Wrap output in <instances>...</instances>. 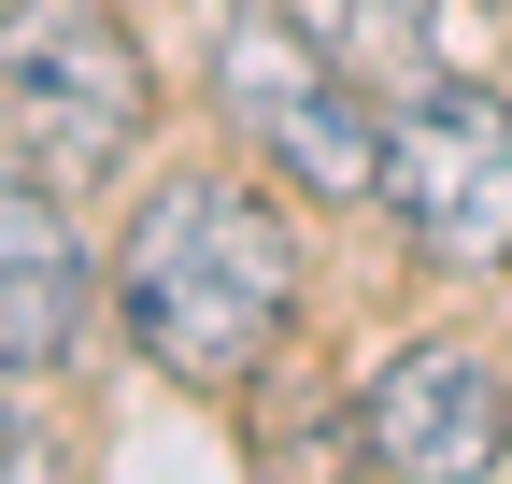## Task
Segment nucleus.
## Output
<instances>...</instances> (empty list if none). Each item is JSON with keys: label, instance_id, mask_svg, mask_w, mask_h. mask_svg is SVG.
Masks as SVG:
<instances>
[{"label": "nucleus", "instance_id": "423d86ee", "mask_svg": "<svg viewBox=\"0 0 512 484\" xmlns=\"http://www.w3.org/2000/svg\"><path fill=\"white\" fill-rule=\"evenodd\" d=\"M86 342V242L43 171H0V385L57 371Z\"/></svg>", "mask_w": 512, "mask_h": 484}, {"label": "nucleus", "instance_id": "f03ea898", "mask_svg": "<svg viewBox=\"0 0 512 484\" xmlns=\"http://www.w3.org/2000/svg\"><path fill=\"white\" fill-rule=\"evenodd\" d=\"M143 43H128L100 0H43V15L0 29V143H15L43 186H100L143 143Z\"/></svg>", "mask_w": 512, "mask_h": 484}, {"label": "nucleus", "instance_id": "0eeeda50", "mask_svg": "<svg viewBox=\"0 0 512 484\" xmlns=\"http://www.w3.org/2000/svg\"><path fill=\"white\" fill-rule=\"evenodd\" d=\"M0 484H72L57 428H43V413H15V399H0Z\"/></svg>", "mask_w": 512, "mask_h": 484}, {"label": "nucleus", "instance_id": "20e7f679", "mask_svg": "<svg viewBox=\"0 0 512 484\" xmlns=\"http://www.w3.org/2000/svg\"><path fill=\"white\" fill-rule=\"evenodd\" d=\"M384 214L427 271H512V114L484 86H427L384 129Z\"/></svg>", "mask_w": 512, "mask_h": 484}, {"label": "nucleus", "instance_id": "f257e3e1", "mask_svg": "<svg viewBox=\"0 0 512 484\" xmlns=\"http://www.w3.org/2000/svg\"><path fill=\"white\" fill-rule=\"evenodd\" d=\"M128 342L157 356L171 385H256L271 371V342L299 314V228L242 186V171H171V186L128 214Z\"/></svg>", "mask_w": 512, "mask_h": 484}, {"label": "nucleus", "instance_id": "39448f33", "mask_svg": "<svg viewBox=\"0 0 512 484\" xmlns=\"http://www.w3.org/2000/svg\"><path fill=\"white\" fill-rule=\"evenodd\" d=\"M356 456L384 484H484L512 456V371L470 342H399L356 385Z\"/></svg>", "mask_w": 512, "mask_h": 484}, {"label": "nucleus", "instance_id": "7ed1b4c3", "mask_svg": "<svg viewBox=\"0 0 512 484\" xmlns=\"http://www.w3.org/2000/svg\"><path fill=\"white\" fill-rule=\"evenodd\" d=\"M214 100H228V129L285 171V186L313 200H384V129H370V100H356V57L342 43H313L299 15H242L214 43Z\"/></svg>", "mask_w": 512, "mask_h": 484}]
</instances>
